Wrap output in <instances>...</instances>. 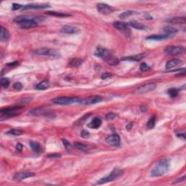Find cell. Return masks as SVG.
<instances>
[{"label": "cell", "mask_w": 186, "mask_h": 186, "mask_svg": "<svg viewBox=\"0 0 186 186\" xmlns=\"http://www.w3.org/2000/svg\"><path fill=\"white\" fill-rule=\"evenodd\" d=\"M42 18L31 16H20L16 17L14 21L19 24L22 28H31L38 26V21H41Z\"/></svg>", "instance_id": "cell-1"}, {"label": "cell", "mask_w": 186, "mask_h": 186, "mask_svg": "<svg viewBox=\"0 0 186 186\" xmlns=\"http://www.w3.org/2000/svg\"><path fill=\"white\" fill-rule=\"evenodd\" d=\"M170 167V160L167 158H163L160 160L151 171L152 177H161L165 175L169 171Z\"/></svg>", "instance_id": "cell-2"}, {"label": "cell", "mask_w": 186, "mask_h": 186, "mask_svg": "<svg viewBox=\"0 0 186 186\" xmlns=\"http://www.w3.org/2000/svg\"><path fill=\"white\" fill-rule=\"evenodd\" d=\"M123 173H124V170H121V169H119V168H114L112 172H111V173L108 175V176L99 180L98 182H97V184H99V185H102V184H105V183H107V182H111V181H114V180L119 177L121 176Z\"/></svg>", "instance_id": "cell-3"}, {"label": "cell", "mask_w": 186, "mask_h": 186, "mask_svg": "<svg viewBox=\"0 0 186 186\" xmlns=\"http://www.w3.org/2000/svg\"><path fill=\"white\" fill-rule=\"evenodd\" d=\"M24 109L23 106H13V107H7L4 109H1L0 114H1V117H14L18 115L19 113Z\"/></svg>", "instance_id": "cell-4"}, {"label": "cell", "mask_w": 186, "mask_h": 186, "mask_svg": "<svg viewBox=\"0 0 186 186\" xmlns=\"http://www.w3.org/2000/svg\"><path fill=\"white\" fill-rule=\"evenodd\" d=\"M81 99L79 97H59L53 99V103L57 105H70L73 103H79Z\"/></svg>", "instance_id": "cell-5"}, {"label": "cell", "mask_w": 186, "mask_h": 186, "mask_svg": "<svg viewBox=\"0 0 186 186\" xmlns=\"http://www.w3.org/2000/svg\"><path fill=\"white\" fill-rule=\"evenodd\" d=\"M34 53L38 55H45L49 56V57L53 58H59L60 57V53L58 50L55 49H49V48H39L35 50Z\"/></svg>", "instance_id": "cell-6"}, {"label": "cell", "mask_w": 186, "mask_h": 186, "mask_svg": "<svg viewBox=\"0 0 186 186\" xmlns=\"http://www.w3.org/2000/svg\"><path fill=\"white\" fill-rule=\"evenodd\" d=\"M156 87V85L154 83H148L146 84L141 85V86L137 87L135 90L133 91V94H146V93L150 92L155 89Z\"/></svg>", "instance_id": "cell-7"}, {"label": "cell", "mask_w": 186, "mask_h": 186, "mask_svg": "<svg viewBox=\"0 0 186 186\" xmlns=\"http://www.w3.org/2000/svg\"><path fill=\"white\" fill-rule=\"evenodd\" d=\"M113 26L115 28H116L117 30H119L120 32L125 35L126 36L129 37L131 35V30L129 28L128 24L125 23L120 22V21H115L113 23Z\"/></svg>", "instance_id": "cell-8"}, {"label": "cell", "mask_w": 186, "mask_h": 186, "mask_svg": "<svg viewBox=\"0 0 186 186\" xmlns=\"http://www.w3.org/2000/svg\"><path fill=\"white\" fill-rule=\"evenodd\" d=\"M103 100V97L100 95H92L84 99H81L79 104L84 105V106H89V105H94L96 103H100Z\"/></svg>", "instance_id": "cell-9"}, {"label": "cell", "mask_w": 186, "mask_h": 186, "mask_svg": "<svg viewBox=\"0 0 186 186\" xmlns=\"http://www.w3.org/2000/svg\"><path fill=\"white\" fill-rule=\"evenodd\" d=\"M94 55L97 57L100 58L103 60H104L106 62H107V60L113 55L110 50L106 48H103V47H97L95 53H94Z\"/></svg>", "instance_id": "cell-10"}, {"label": "cell", "mask_w": 186, "mask_h": 186, "mask_svg": "<svg viewBox=\"0 0 186 186\" xmlns=\"http://www.w3.org/2000/svg\"><path fill=\"white\" fill-rule=\"evenodd\" d=\"M164 51L170 55H177L185 53V48L181 46H168Z\"/></svg>", "instance_id": "cell-11"}, {"label": "cell", "mask_w": 186, "mask_h": 186, "mask_svg": "<svg viewBox=\"0 0 186 186\" xmlns=\"http://www.w3.org/2000/svg\"><path fill=\"white\" fill-rule=\"evenodd\" d=\"M97 11L100 13L106 16V15L111 14L114 11V8L107 4H103V3H99L97 4Z\"/></svg>", "instance_id": "cell-12"}, {"label": "cell", "mask_w": 186, "mask_h": 186, "mask_svg": "<svg viewBox=\"0 0 186 186\" xmlns=\"http://www.w3.org/2000/svg\"><path fill=\"white\" fill-rule=\"evenodd\" d=\"M106 143L108 144L111 145L113 146H119L120 143H121V139L120 137L116 134H114V135H111L106 138Z\"/></svg>", "instance_id": "cell-13"}, {"label": "cell", "mask_w": 186, "mask_h": 186, "mask_svg": "<svg viewBox=\"0 0 186 186\" xmlns=\"http://www.w3.org/2000/svg\"><path fill=\"white\" fill-rule=\"evenodd\" d=\"M35 175V173L33 172H18L13 177V179L16 181H21L22 180L26 179V178L31 177Z\"/></svg>", "instance_id": "cell-14"}, {"label": "cell", "mask_w": 186, "mask_h": 186, "mask_svg": "<svg viewBox=\"0 0 186 186\" xmlns=\"http://www.w3.org/2000/svg\"><path fill=\"white\" fill-rule=\"evenodd\" d=\"M50 4H29L23 7V10H31V9H35V10H40V9H46L50 7Z\"/></svg>", "instance_id": "cell-15"}, {"label": "cell", "mask_w": 186, "mask_h": 186, "mask_svg": "<svg viewBox=\"0 0 186 186\" xmlns=\"http://www.w3.org/2000/svg\"><path fill=\"white\" fill-rule=\"evenodd\" d=\"M61 31L62 33H68V34H77L80 32V30L79 28L72 26H65L61 28Z\"/></svg>", "instance_id": "cell-16"}, {"label": "cell", "mask_w": 186, "mask_h": 186, "mask_svg": "<svg viewBox=\"0 0 186 186\" xmlns=\"http://www.w3.org/2000/svg\"><path fill=\"white\" fill-rule=\"evenodd\" d=\"M147 54L145 53H141L140 55H137L135 56H129V57L123 58L121 60H129V61H140V60H143L145 57H146Z\"/></svg>", "instance_id": "cell-17"}, {"label": "cell", "mask_w": 186, "mask_h": 186, "mask_svg": "<svg viewBox=\"0 0 186 186\" xmlns=\"http://www.w3.org/2000/svg\"><path fill=\"white\" fill-rule=\"evenodd\" d=\"M10 32L7 31L5 28L1 26V32H0V40L2 42H7L10 39Z\"/></svg>", "instance_id": "cell-18"}, {"label": "cell", "mask_w": 186, "mask_h": 186, "mask_svg": "<svg viewBox=\"0 0 186 186\" xmlns=\"http://www.w3.org/2000/svg\"><path fill=\"white\" fill-rule=\"evenodd\" d=\"M181 62H182V60H180V59H172V60H169L167 62V64H166V69L168 70L171 69L172 68H175V67H177Z\"/></svg>", "instance_id": "cell-19"}, {"label": "cell", "mask_w": 186, "mask_h": 186, "mask_svg": "<svg viewBox=\"0 0 186 186\" xmlns=\"http://www.w3.org/2000/svg\"><path fill=\"white\" fill-rule=\"evenodd\" d=\"M129 25L132 27V28H135L137 30H140V31H143V30H146L147 26H146L145 25H143V23H140L136 21H132L129 22Z\"/></svg>", "instance_id": "cell-20"}, {"label": "cell", "mask_w": 186, "mask_h": 186, "mask_svg": "<svg viewBox=\"0 0 186 186\" xmlns=\"http://www.w3.org/2000/svg\"><path fill=\"white\" fill-rule=\"evenodd\" d=\"M102 124V120L98 117H95L92 119L90 124H89V127L91 129H98Z\"/></svg>", "instance_id": "cell-21"}, {"label": "cell", "mask_w": 186, "mask_h": 186, "mask_svg": "<svg viewBox=\"0 0 186 186\" xmlns=\"http://www.w3.org/2000/svg\"><path fill=\"white\" fill-rule=\"evenodd\" d=\"M50 82L47 80H44L42 82H39L38 84H36V89L37 90H45L50 87Z\"/></svg>", "instance_id": "cell-22"}, {"label": "cell", "mask_w": 186, "mask_h": 186, "mask_svg": "<svg viewBox=\"0 0 186 186\" xmlns=\"http://www.w3.org/2000/svg\"><path fill=\"white\" fill-rule=\"evenodd\" d=\"M30 146L33 152L39 153L42 152V147H41L40 143L36 141H30Z\"/></svg>", "instance_id": "cell-23"}, {"label": "cell", "mask_w": 186, "mask_h": 186, "mask_svg": "<svg viewBox=\"0 0 186 186\" xmlns=\"http://www.w3.org/2000/svg\"><path fill=\"white\" fill-rule=\"evenodd\" d=\"M167 21L172 24H185V17H175V18H172V19L168 20Z\"/></svg>", "instance_id": "cell-24"}, {"label": "cell", "mask_w": 186, "mask_h": 186, "mask_svg": "<svg viewBox=\"0 0 186 186\" xmlns=\"http://www.w3.org/2000/svg\"><path fill=\"white\" fill-rule=\"evenodd\" d=\"M170 36L167 34H161V35H152V36H148L147 39L149 40H154V41H161L164 39H168Z\"/></svg>", "instance_id": "cell-25"}, {"label": "cell", "mask_w": 186, "mask_h": 186, "mask_svg": "<svg viewBox=\"0 0 186 186\" xmlns=\"http://www.w3.org/2000/svg\"><path fill=\"white\" fill-rule=\"evenodd\" d=\"M83 62V60L80 58H72L71 60L69 61V66L71 67H79L81 65Z\"/></svg>", "instance_id": "cell-26"}, {"label": "cell", "mask_w": 186, "mask_h": 186, "mask_svg": "<svg viewBox=\"0 0 186 186\" xmlns=\"http://www.w3.org/2000/svg\"><path fill=\"white\" fill-rule=\"evenodd\" d=\"M47 15H50V16H57L58 18H65V17H68L71 16V15L66 14V13H62L60 12H56V11H48L47 13Z\"/></svg>", "instance_id": "cell-27"}, {"label": "cell", "mask_w": 186, "mask_h": 186, "mask_svg": "<svg viewBox=\"0 0 186 186\" xmlns=\"http://www.w3.org/2000/svg\"><path fill=\"white\" fill-rule=\"evenodd\" d=\"M46 112V111H45V109H43V108H37V109H33L31 110V112H30V114H31V115L33 116H39V115H43Z\"/></svg>", "instance_id": "cell-28"}, {"label": "cell", "mask_w": 186, "mask_h": 186, "mask_svg": "<svg viewBox=\"0 0 186 186\" xmlns=\"http://www.w3.org/2000/svg\"><path fill=\"white\" fill-rule=\"evenodd\" d=\"M164 31L165 32L166 34L170 36V34H175L176 33H177V29L172 26H166L164 28Z\"/></svg>", "instance_id": "cell-29"}, {"label": "cell", "mask_w": 186, "mask_h": 186, "mask_svg": "<svg viewBox=\"0 0 186 186\" xmlns=\"http://www.w3.org/2000/svg\"><path fill=\"white\" fill-rule=\"evenodd\" d=\"M24 133V132L21 129H10V130L7 131V135H16V136H18V135H21Z\"/></svg>", "instance_id": "cell-30"}, {"label": "cell", "mask_w": 186, "mask_h": 186, "mask_svg": "<svg viewBox=\"0 0 186 186\" xmlns=\"http://www.w3.org/2000/svg\"><path fill=\"white\" fill-rule=\"evenodd\" d=\"M74 147L76 148H77L78 150L79 151H85L87 150V146H86V145L83 144V143H79V142H76V143H74Z\"/></svg>", "instance_id": "cell-31"}, {"label": "cell", "mask_w": 186, "mask_h": 186, "mask_svg": "<svg viewBox=\"0 0 186 186\" xmlns=\"http://www.w3.org/2000/svg\"><path fill=\"white\" fill-rule=\"evenodd\" d=\"M155 116H153L150 119L148 120L147 123V127L148 129H153V127L155 126Z\"/></svg>", "instance_id": "cell-32"}, {"label": "cell", "mask_w": 186, "mask_h": 186, "mask_svg": "<svg viewBox=\"0 0 186 186\" xmlns=\"http://www.w3.org/2000/svg\"><path fill=\"white\" fill-rule=\"evenodd\" d=\"M134 13H135V12L132 11V10H128V11H125V12H124V13H121V14L119 15V18H121V19H125V18H128L129 16H132V15H133Z\"/></svg>", "instance_id": "cell-33"}, {"label": "cell", "mask_w": 186, "mask_h": 186, "mask_svg": "<svg viewBox=\"0 0 186 186\" xmlns=\"http://www.w3.org/2000/svg\"><path fill=\"white\" fill-rule=\"evenodd\" d=\"M168 94L171 97H176L178 95V90L175 88H171L168 90Z\"/></svg>", "instance_id": "cell-34"}, {"label": "cell", "mask_w": 186, "mask_h": 186, "mask_svg": "<svg viewBox=\"0 0 186 186\" xmlns=\"http://www.w3.org/2000/svg\"><path fill=\"white\" fill-rule=\"evenodd\" d=\"M1 85L4 88H7L10 85V82H9L8 79L7 78H1Z\"/></svg>", "instance_id": "cell-35"}, {"label": "cell", "mask_w": 186, "mask_h": 186, "mask_svg": "<svg viewBox=\"0 0 186 186\" xmlns=\"http://www.w3.org/2000/svg\"><path fill=\"white\" fill-rule=\"evenodd\" d=\"M140 68L142 71H149V70H151V67L149 66L147 63H146V62H143V63H141V65H140Z\"/></svg>", "instance_id": "cell-36"}, {"label": "cell", "mask_w": 186, "mask_h": 186, "mask_svg": "<svg viewBox=\"0 0 186 186\" xmlns=\"http://www.w3.org/2000/svg\"><path fill=\"white\" fill-rule=\"evenodd\" d=\"M116 118V114H115L114 113H109V114H106V120H108V121H111V120L114 119Z\"/></svg>", "instance_id": "cell-37"}, {"label": "cell", "mask_w": 186, "mask_h": 186, "mask_svg": "<svg viewBox=\"0 0 186 186\" xmlns=\"http://www.w3.org/2000/svg\"><path fill=\"white\" fill-rule=\"evenodd\" d=\"M13 87L16 90H21L23 88V85L21 82H16V83L13 84Z\"/></svg>", "instance_id": "cell-38"}, {"label": "cell", "mask_w": 186, "mask_h": 186, "mask_svg": "<svg viewBox=\"0 0 186 186\" xmlns=\"http://www.w3.org/2000/svg\"><path fill=\"white\" fill-rule=\"evenodd\" d=\"M62 143H63L65 148L67 149V150L69 148H71V144H70L69 142H68L66 139H62Z\"/></svg>", "instance_id": "cell-39"}, {"label": "cell", "mask_w": 186, "mask_h": 186, "mask_svg": "<svg viewBox=\"0 0 186 186\" xmlns=\"http://www.w3.org/2000/svg\"><path fill=\"white\" fill-rule=\"evenodd\" d=\"M81 136L83 138H88L89 137V133L86 130H83L81 132Z\"/></svg>", "instance_id": "cell-40"}, {"label": "cell", "mask_w": 186, "mask_h": 186, "mask_svg": "<svg viewBox=\"0 0 186 186\" xmlns=\"http://www.w3.org/2000/svg\"><path fill=\"white\" fill-rule=\"evenodd\" d=\"M111 77H112V74H110V73H105V74H102L101 79L104 80V79H109V78H111Z\"/></svg>", "instance_id": "cell-41"}, {"label": "cell", "mask_w": 186, "mask_h": 186, "mask_svg": "<svg viewBox=\"0 0 186 186\" xmlns=\"http://www.w3.org/2000/svg\"><path fill=\"white\" fill-rule=\"evenodd\" d=\"M21 7H22V5L20 4H16V3H13V6H12V10H19Z\"/></svg>", "instance_id": "cell-42"}, {"label": "cell", "mask_w": 186, "mask_h": 186, "mask_svg": "<svg viewBox=\"0 0 186 186\" xmlns=\"http://www.w3.org/2000/svg\"><path fill=\"white\" fill-rule=\"evenodd\" d=\"M61 155L59 153H52V154H49L47 155V158H60Z\"/></svg>", "instance_id": "cell-43"}, {"label": "cell", "mask_w": 186, "mask_h": 186, "mask_svg": "<svg viewBox=\"0 0 186 186\" xmlns=\"http://www.w3.org/2000/svg\"><path fill=\"white\" fill-rule=\"evenodd\" d=\"M16 148V150L17 151H21L23 150V145L21 144V143H17Z\"/></svg>", "instance_id": "cell-44"}, {"label": "cell", "mask_w": 186, "mask_h": 186, "mask_svg": "<svg viewBox=\"0 0 186 186\" xmlns=\"http://www.w3.org/2000/svg\"><path fill=\"white\" fill-rule=\"evenodd\" d=\"M185 180V175H184V176L182 177H181L180 179H178V180H177L176 181H175V182H173V184H176V183H177V182H184Z\"/></svg>", "instance_id": "cell-45"}, {"label": "cell", "mask_w": 186, "mask_h": 186, "mask_svg": "<svg viewBox=\"0 0 186 186\" xmlns=\"http://www.w3.org/2000/svg\"><path fill=\"white\" fill-rule=\"evenodd\" d=\"M177 136L178 138H182V139L183 140H185V132H183V133L177 134Z\"/></svg>", "instance_id": "cell-46"}, {"label": "cell", "mask_w": 186, "mask_h": 186, "mask_svg": "<svg viewBox=\"0 0 186 186\" xmlns=\"http://www.w3.org/2000/svg\"><path fill=\"white\" fill-rule=\"evenodd\" d=\"M7 66H10V67L16 66V65H18V62L15 61V62H9V63L7 64Z\"/></svg>", "instance_id": "cell-47"}, {"label": "cell", "mask_w": 186, "mask_h": 186, "mask_svg": "<svg viewBox=\"0 0 186 186\" xmlns=\"http://www.w3.org/2000/svg\"><path fill=\"white\" fill-rule=\"evenodd\" d=\"M132 123H130V124H129V125H127V126H126V129H131V128H132Z\"/></svg>", "instance_id": "cell-48"}]
</instances>
